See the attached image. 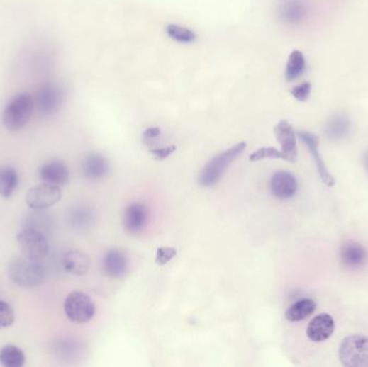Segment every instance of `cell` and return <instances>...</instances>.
Wrapping results in <instances>:
<instances>
[{"label":"cell","instance_id":"6da1fadb","mask_svg":"<svg viewBox=\"0 0 368 367\" xmlns=\"http://www.w3.org/2000/svg\"><path fill=\"white\" fill-rule=\"evenodd\" d=\"M34 109V97L28 92L14 95L4 110V125L11 132L22 130L32 118Z\"/></svg>","mask_w":368,"mask_h":367},{"label":"cell","instance_id":"7a4b0ae2","mask_svg":"<svg viewBox=\"0 0 368 367\" xmlns=\"http://www.w3.org/2000/svg\"><path fill=\"white\" fill-rule=\"evenodd\" d=\"M245 148H247L245 142H239L228 150L210 159L199 174V184L203 186H212L217 184L228 171V168L232 165L233 162L245 150Z\"/></svg>","mask_w":368,"mask_h":367},{"label":"cell","instance_id":"3957f363","mask_svg":"<svg viewBox=\"0 0 368 367\" xmlns=\"http://www.w3.org/2000/svg\"><path fill=\"white\" fill-rule=\"evenodd\" d=\"M8 275L20 287H36L45 279V269L40 261L30 260L24 256L10 262Z\"/></svg>","mask_w":368,"mask_h":367},{"label":"cell","instance_id":"277c9868","mask_svg":"<svg viewBox=\"0 0 368 367\" xmlns=\"http://www.w3.org/2000/svg\"><path fill=\"white\" fill-rule=\"evenodd\" d=\"M16 242L25 258L41 262L49 254L50 246L47 234L38 230L24 227L16 235Z\"/></svg>","mask_w":368,"mask_h":367},{"label":"cell","instance_id":"5b68a950","mask_svg":"<svg viewBox=\"0 0 368 367\" xmlns=\"http://www.w3.org/2000/svg\"><path fill=\"white\" fill-rule=\"evenodd\" d=\"M340 358L345 366L368 367V337L350 335L345 338L340 344Z\"/></svg>","mask_w":368,"mask_h":367},{"label":"cell","instance_id":"8992f818","mask_svg":"<svg viewBox=\"0 0 368 367\" xmlns=\"http://www.w3.org/2000/svg\"><path fill=\"white\" fill-rule=\"evenodd\" d=\"M66 316L74 323H87L94 317L96 308L91 298L83 292H72L64 303Z\"/></svg>","mask_w":368,"mask_h":367},{"label":"cell","instance_id":"52a82bcc","mask_svg":"<svg viewBox=\"0 0 368 367\" xmlns=\"http://www.w3.org/2000/svg\"><path fill=\"white\" fill-rule=\"evenodd\" d=\"M64 101L63 90L54 83H45L34 96L35 108L43 117H51L60 109Z\"/></svg>","mask_w":368,"mask_h":367},{"label":"cell","instance_id":"ba28073f","mask_svg":"<svg viewBox=\"0 0 368 367\" xmlns=\"http://www.w3.org/2000/svg\"><path fill=\"white\" fill-rule=\"evenodd\" d=\"M62 197L60 186L43 182L33 186L26 193V204L33 210H45L51 208Z\"/></svg>","mask_w":368,"mask_h":367},{"label":"cell","instance_id":"9c48e42d","mask_svg":"<svg viewBox=\"0 0 368 367\" xmlns=\"http://www.w3.org/2000/svg\"><path fill=\"white\" fill-rule=\"evenodd\" d=\"M274 136L281 146L284 161L295 163L297 159L296 134L288 121H280L274 128Z\"/></svg>","mask_w":368,"mask_h":367},{"label":"cell","instance_id":"30bf717a","mask_svg":"<svg viewBox=\"0 0 368 367\" xmlns=\"http://www.w3.org/2000/svg\"><path fill=\"white\" fill-rule=\"evenodd\" d=\"M149 219V211L143 203H133L126 207L123 215V227L130 234H138L145 229Z\"/></svg>","mask_w":368,"mask_h":367},{"label":"cell","instance_id":"8fae6325","mask_svg":"<svg viewBox=\"0 0 368 367\" xmlns=\"http://www.w3.org/2000/svg\"><path fill=\"white\" fill-rule=\"evenodd\" d=\"M39 177L43 182L63 186L69 181V169L64 162L51 159L40 166Z\"/></svg>","mask_w":368,"mask_h":367},{"label":"cell","instance_id":"7c38bea8","mask_svg":"<svg viewBox=\"0 0 368 367\" xmlns=\"http://www.w3.org/2000/svg\"><path fill=\"white\" fill-rule=\"evenodd\" d=\"M270 191L278 200L292 198L297 192V181L288 171H277L270 179Z\"/></svg>","mask_w":368,"mask_h":367},{"label":"cell","instance_id":"4fadbf2b","mask_svg":"<svg viewBox=\"0 0 368 367\" xmlns=\"http://www.w3.org/2000/svg\"><path fill=\"white\" fill-rule=\"evenodd\" d=\"M103 271L108 277L120 279L128 271V260L126 253L118 249H111L103 260Z\"/></svg>","mask_w":368,"mask_h":367},{"label":"cell","instance_id":"5bb4252c","mask_svg":"<svg viewBox=\"0 0 368 367\" xmlns=\"http://www.w3.org/2000/svg\"><path fill=\"white\" fill-rule=\"evenodd\" d=\"M335 322L328 314L315 317L307 327V336L315 343L326 341L334 333Z\"/></svg>","mask_w":368,"mask_h":367},{"label":"cell","instance_id":"9a60e30c","mask_svg":"<svg viewBox=\"0 0 368 367\" xmlns=\"http://www.w3.org/2000/svg\"><path fill=\"white\" fill-rule=\"evenodd\" d=\"M299 138L305 142L306 146L308 147L309 151H311V154H313L316 164H317L318 171H319L322 181H323L326 186H334V177L328 173V168H326L323 159L320 157L319 149H318L319 148V139L317 138L316 135L308 132H299Z\"/></svg>","mask_w":368,"mask_h":367},{"label":"cell","instance_id":"2e32d148","mask_svg":"<svg viewBox=\"0 0 368 367\" xmlns=\"http://www.w3.org/2000/svg\"><path fill=\"white\" fill-rule=\"evenodd\" d=\"M110 171L108 159L101 154L91 153L85 157L82 163L83 175L89 180H99L105 178Z\"/></svg>","mask_w":368,"mask_h":367},{"label":"cell","instance_id":"e0dca14e","mask_svg":"<svg viewBox=\"0 0 368 367\" xmlns=\"http://www.w3.org/2000/svg\"><path fill=\"white\" fill-rule=\"evenodd\" d=\"M63 267L70 275L84 276L91 269V259L82 251L70 250L64 256Z\"/></svg>","mask_w":368,"mask_h":367},{"label":"cell","instance_id":"ac0fdd59","mask_svg":"<svg viewBox=\"0 0 368 367\" xmlns=\"http://www.w3.org/2000/svg\"><path fill=\"white\" fill-rule=\"evenodd\" d=\"M67 221L72 229L84 231L94 223L95 215L89 207L74 206L68 211Z\"/></svg>","mask_w":368,"mask_h":367},{"label":"cell","instance_id":"d6986e66","mask_svg":"<svg viewBox=\"0 0 368 367\" xmlns=\"http://www.w3.org/2000/svg\"><path fill=\"white\" fill-rule=\"evenodd\" d=\"M305 4L301 0H284L280 6V18L290 24H299L305 18Z\"/></svg>","mask_w":368,"mask_h":367},{"label":"cell","instance_id":"ffe728a7","mask_svg":"<svg viewBox=\"0 0 368 367\" xmlns=\"http://www.w3.org/2000/svg\"><path fill=\"white\" fill-rule=\"evenodd\" d=\"M317 304L313 300L306 298L294 303L290 308L286 310V318L290 322H299L305 320L315 312Z\"/></svg>","mask_w":368,"mask_h":367},{"label":"cell","instance_id":"44dd1931","mask_svg":"<svg viewBox=\"0 0 368 367\" xmlns=\"http://www.w3.org/2000/svg\"><path fill=\"white\" fill-rule=\"evenodd\" d=\"M18 186V174L11 166L0 167V196L9 198Z\"/></svg>","mask_w":368,"mask_h":367},{"label":"cell","instance_id":"7402d4cb","mask_svg":"<svg viewBox=\"0 0 368 367\" xmlns=\"http://www.w3.org/2000/svg\"><path fill=\"white\" fill-rule=\"evenodd\" d=\"M367 253L361 244L350 242L345 244L342 249V260L345 265L350 267H359L366 262Z\"/></svg>","mask_w":368,"mask_h":367},{"label":"cell","instance_id":"603a6c76","mask_svg":"<svg viewBox=\"0 0 368 367\" xmlns=\"http://www.w3.org/2000/svg\"><path fill=\"white\" fill-rule=\"evenodd\" d=\"M26 356L21 348L6 345L0 349V364L5 367H22Z\"/></svg>","mask_w":368,"mask_h":367},{"label":"cell","instance_id":"cb8c5ba5","mask_svg":"<svg viewBox=\"0 0 368 367\" xmlns=\"http://www.w3.org/2000/svg\"><path fill=\"white\" fill-rule=\"evenodd\" d=\"M306 60L303 54L299 50H294L289 56L286 68V79L289 82L296 80L305 72Z\"/></svg>","mask_w":368,"mask_h":367},{"label":"cell","instance_id":"d4e9b609","mask_svg":"<svg viewBox=\"0 0 368 367\" xmlns=\"http://www.w3.org/2000/svg\"><path fill=\"white\" fill-rule=\"evenodd\" d=\"M166 34L172 40L180 43H192L196 40V34L192 30L177 24H169L166 26Z\"/></svg>","mask_w":368,"mask_h":367},{"label":"cell","instance_id":"484cf974","mask_svg":"<svg viewBox=\"0 0 368 367\" xmlns=\"http://www.w3.org/2000/svg\"><path fill=\"white\" fill-rule=\"evenodd\" d=\"M32 215L27 217L25 221V227H30V229L38 230L47 234V232L51 229V219L47 213H41L43 210H34Z\"/></svg>","mask_w":368,"mask_h":367},{"label":"cell","instance_id":"4316f807","mask_svg":"<svg viewBox=\"0 0 368 367\" xmlns=\"http://www.w3.org/2000/svg\"><path fill=\"white\" fill-rule=\"evenodd\" d=\"M265 159H284V155L281 151L277 150L276 148L266 147V148H261L255 151V152H253L252 154L250 155V157H249L250 162H257Z\"/></svg>","mask_w":368,"mask_h":367},{"label":"cell","instance_id":"83f0119b","mask_svg":"<svg viewBox=\"0 0 368 367\" xmlns=\"http://www.w3.org/2000/svg\"><path fill=\"white\" fill-rule=\"evenodd\" d=\"M16 315L13 308L5 300H0V329L11 327Z\"/></svg>","mask_w":368,"mask_h":367},{"label":"cell","instance_id":"f1b7e54d","mask_svg":"<svg viewBox=\"0 0 368 367\" xmlns=\"http://www.w3.org/2000/svg\"><path fill=\"white\" fill-rule=\"evenodd\" d=\"M311 84L309 82H303L299 86H295L291 90V94L299 101H306L311 96Z\"/></svg>","mask_w":368,"mask_h":367},{"label":"cell","instance_id":"f546056e","mask_svg":"<svg viewBox=\"0 0 368 367\" xmlns=\"http://www.w3.org/2000/svg\"><path fill=\"white\" fill-rule=\"evenodd\" d=\"M177 256V250L172 247H161L157 252V263L160 265L167 264Z\"/></svg>","mask_w":368,"mask_h":367},{"label":"cell","instance_id":"4dcf8cb0","mask_svg":"<svg viewBox=\"0 0 368 367\" xmlns=\"http://www.w3.org/2000/svg\"><path fill=\"white\" fill-rule=\"evenodd\" d=\"M161 136V130L159 128H149L143 132V141L145 146L151 147Z\"/></svg>","mask_w":368,"mask_h":367},{"label":"cell","instance_id":"1f68e13d","mask_svg":"<svg viewBox=\"0 0 368 367\" xmlns=\"http://www.w3.org/2000/svg\"><path fill=\"white\" fill-rule=\"evenodd\" d=\"M176 149L174 146L164 147V148L152 149L151 153L157 161H163V159L170 157L176 151Z\"/></svg>","mask_w":368,"mask_h":367},{"label":"cell","instance_id":"d6a6232c","mask_svg":"<svg viewBox=\"0 0 368 367\" xmlns=\"http://www.w3.org/2000/svg\"><path fill=\"white\" fill-rule=\"evenodd\" d=\"M365 164H366V166H367V169H368V153H367V155H366Z\"/></svg>","mask_w":368,"mask_h":367}]
</instances>
